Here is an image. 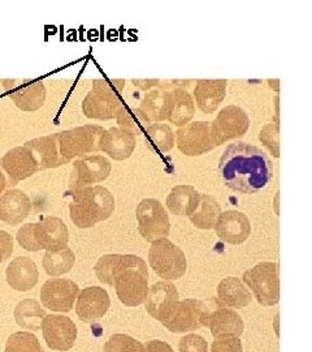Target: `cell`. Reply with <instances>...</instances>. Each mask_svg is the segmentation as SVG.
Instances as JSON below:
<instances>
[{"instance_id": "obj_17", "label": "cell", "mask_w": 312, "mask_h": 352, "mask_svg": "<svg viewBox=\"0 0 312 352\" xmlns=\"http://www.w3.org/2000/svg\"><path fill=\"white\" fill-rule=\"evenodd\" d=\"M111 305L108 292L99 286H91L82 289L77 296L75 314L86 324L98 321L106 315Z\"/></svg>"}, {"instance_id": "obj_45", "label": "cell", "mask_w": 312, "mask_h": 352, "mask_svg": "<svg viewBox=\"0 0 312 352\" xmlns=\"http://www.w3.org/2000/svg\"><path fill=\"white\" fill-rule=\"evenodd\" d=\"M8 188V183H7V176L3 173V170L0 168V195L4 192V189Z\"/></svg>"}, {"instance_id": "obj_41", "label": "cell", "mask_w": 312, "mask_h": 352, "mask_svg": "<svg viewBox=\"0 0 312 352\" xmlns=\"http://www.w3.org/2000/svg\"><path fill=\"white\" fill-rule=\"evenodd\" d=\"M242 342L237 337L217 338L211 346V352H242Z\"/></svg>"}, {"instance_id": "obj_27", "label": "cell", "mask_w": 312, "mask_h": 352, "mask_svg": "<svg viewBox=\"0 0 312 352\" xmlns=\"http://www.w3.org/2000/svg\"><path fill=\"white\" fill-rule=\"evenodd\" d=\"M24 145L33 151V154L36 155L38 164H39V171L56 168V167L62 166L58 142L55 139V133L49 135V136L29 140Z\"/></svg>"}, {"instance_id": "obj_7", "label": "cell", "mask_w": 312, "mask_h": 352, "mask_svg": "<svg viewBox=\"0 0 312 352\" xmlns=\"http://www.w3.org/2000/svg\"><path fill=\"white\" fill-rule=\"evenodd\" d=\"M243 283L263 307H274L280 302V265L277 263L255 265L243 273Z\"/></svg>"}, {"instance_id": "obj_35", "label": "cell", "mask_w": 312, "mask_h": 352, "mask_svg": "<svg viewBox=\"0 0 312 352\" xmlns=\"http://www.w3.org/2000/svg\"><path fill=\"white\" fill-rule=\"evenodd\" d=\"M143 135L147 146L152 151L167 153L175 148L176 133L168 124H151Z\"/></svg>"}, {"instance_id": "obj_16", "label": "cell", "mask_w": 312, "mask_h": 352, "mask_svg": "<svg viewBox=\"0 0 312 352\" xmlns=\"http://www.w3.org/2000/svg\"><path fill=\"white\" fill-rule=\"evenodd\" d=\"M43 338L53 351H68L75 346L77 327L75 322L60 315H47L42 321Z\"/></svg>"}, {"instance_id": "obj_38", "label": "cell", "mask_w": 312, "mask_h": 352, "mask_svg": "<svg viewBox=\"0 0 312 352\" xmlns=\"http://www.w3.org/2000/svg\"><path fill=\"white\" fill-rule=\"evenodd\" d=\"M259 140L271 154L280 158V126L278 123H269L263 126Z\"/></svg>"}, {"instance_id": "obj_24", "label": "cell", "mask_w": 312, "mask_h": 352, "mask_svg": "<svg viewBox=\"0 0 312 352\" xmlns=\"http://www.w3.org/2000/svg\"><path fill=\"white\" fill-rule=\"evenodd\" d=\"M38 267L36 263L25 257H17L12 260L5 269V279L8 286L12 289L20 292H27L37 286Z\"/></svg>"}, {"instance_id": "obj_10", "label": "cell", "mask_w": 312, "mask_h": 352, "mask_svg": "<svg viewBox=\"0 0 312 352\" xmlns=\"http://www.w3.org/2000/svg\"><path fill=\"white\" fill-rule=\"evenodd\" d=\"M111 171L112 164L110 162V160L99 154L77 158L73 162L67 193L104 182L110 176Z\"/></svg>"}, {"instance_id": "obj_4", "label": "cell", "mask_w": 312, "mask_h": 352, "mask_svg": "<svg viewBox=\"0 0 312 352\" xmlns=\"http://www.w3.org/2000/svg\"><path fill=\"white\" fill-rule=\"evenodd\" d=\"M125 80L98 78L93 81V88L82 102V113L88 119L111 120L116 118L123 102Z\"/></svg>"}, {"instance_id": "obj_13", "label": "cell", "mask_w": 312, "mask_h": 352, "mask_svg": "<svg viewBox=\"0 0 312 352\" xmlns=\"http://www.w3.org/2000/svg\"><path fill=\"white\" fill-rule=\"evenodd\" d=\"M80 294V287L72 279L53 278L43 283L40 289L42 304L52 312L68 314Z\"/></svg>"}, {"instance_id": "obj_23", "label": "cell", "mask_w": 312, "mask_h": 352, "mask_svg": "<svg viewBox=\"0 0 312 352\" xmlns=\"http://www.w3.org/2000/svg\"><path fill=\"white\" fill-rule=\"evenodd\" d=\"M207 327L211 330L213 338H225V337H237L243 334L245 325L237 312L224 308L220 302L215 308L207 321Z\"/></svg>"}, {"instance_id": "obj_21", "label": "cell", "mask_w": 312, "mask_h": 352, "mask_svg": "<svg viewBox=\"0 0 312 352\" xmlns=\"http://www.w3.org/2000/svg\"><path fill=\"white\" fill-rule=\"evenodd\" d=\"M178 300L180 295L173 283L156 282L149 289V295L145 305L147 314L159 322H162Z\"/></svg>"}, {"instance_id": "obj_26", "label": "cell", "mask_w": 312, "mask_h": 352, "mask_svg": "<svg viewBox=\"0 0 312 352\" xmlns=\"http://www.w3.org/2000/svg\"><path fill=\"white\" fill-rule=\"evenodd\" d=\"M200 192L191 186H176L167 196V208L177 217H190L200 206Z\"/></svg>"}, {"instance_id": "obj_30", "label": "cell", "mask_w": 312, "mask_h": 352, "mask_svg": "<svg viewBox=\"0 0 312 352\" xmlns=\"http://www.w3.org/2000/svg\"><path fill=\"white\" fill-rule=\"evenodd\" d=\"M172 96V107L168 115V122L175 126H184L193 119L195 113V104L193 101V96L187 89L176 88L171 90Z\"/></svg>"}, {"instance_id": "obj_20", "label": "cell", "mask_w": 312, "mask_h": 352, "mask_svg": "<svg viewBox=\"0 0 312 352\" xmlns=\"http://www.w3.org/2000/svg\"><path fill=\"white\" fill-rule=\"evenodd\" d=\"M100 151L115 161H125L132 157L137 146V138L130 132L112 126L104 129L99 141Z\"/></svg>"}, {"instance_id": "obj_44", "label": "cell", "mask_w": 312, "mask_h": 352, "mask_svg": "<svg viewBox=\"0 0 312 352\" xmlns=\"http://www.w3.org/2000/svg\"><path fill=\"white\" fill-rule=\"evenodd\" d=\"M160 80H133V84L141 89V90H145V91H149L151 88L154 87H158Z\"/></svg>"}, {"instance_id": "obj_12", "label": "cell", "mask_w": 312, "mask_h": 352, "mask_svg": "<svg viewBox=\"0 0 312 352\" xmlns=\"http://www.w3.org/2000/svg\"><path fill=\"white\" fill-rule=\"evenodd\" d=\"M176 133L178 151L187 157H198L216 148L210 122H193L180 126Z\"/></svg>"}, {"instance_id": "obj_3", "label": "cell", "mask_w": 312, "mask_h": 352, "mask_svg": "<svg viewBox=\"0 0 312 352\" xmlns=\"http://www.w3.org/2000/svg\"><path fill=\"white\" fill-rule=\"evenodd\" d=\"M67 195H71V221L75 227L82 230L107 221L115 210L112 193L101 186L84 187Z\"/></svg>"}, {"instance_id": "obj_18", "label": "cell", "mask_w": 312, "mask_h": 352, "mask_svg": "<svg viewBox=\"0 0 312 352\" xmlns=\"http://www.w3.org/2000/svg\"><path fill=\"white\" fill-rule=\"evenodd\" d=\"M216 235L232 245H238L249 239L251 223L246 214L238 210H226L220 214L216 226Z\"/></svg>"}, {"instance_id": "obj_43", "label": "cell", "mask_w": 312, "mask_h": 352, "mask_svg": "<svg viewBox=\"0 0 312 352\" xmlns=\"http://www.w3.org/2000/svg\"><path fill=\"white\" fill-rule=\"evenodd\" d=\"M145 352H175L173 349L163 340H150L145 344Z\"/></svg>"}, {"instance_id": "obj_6", "label": "cell", "mask_w": 312, "mask_h": 352, "mask_svg": "<svg viewBox=\"0 0 312 352\" xmlns=\"http://www.w3.org/2000/svg\"><path fill=\"white\" fill-rule=\"evenodd\" d=\"M103 132V126L86 124L55 133L62 164H68L75 158L99 151V141Z\"/></svg>"}, {"instance_id": "obj_32", "label": "cell", "mask_w": 312, "mask_h": 352, "mask_svg": "<svg viewBox=\"0 0 312 352\" xmlns=\"http://www.w3.org/2000/svg\"><path fill=\"white\" fill-rule=\"evenodd\" d=\"M221 214V206L211 195L200 196V206L191 214L190 222L200 230H213Z\"/></svg>"}, {"instance_id": "obj_1", "label": "cell", "mask_w": 312, "mask_h": 352, "mask_svg": "<svg viewBox=\"0 0 312 352\" xmlns=\"http://www.w3.org/2000/svg\"><path fill=\"white\" fill-rule=\"evenodd\" d=\"M219 174L228 188L252 195L269 183L274 176V164L261 148L237 141L223 151Z\"/></svg>"}, {"instance_id": "obj_37", "label": "cell", "mask_w": 312, "mask_h": 352, "mask_svg": "<svg viewBox=\"0 0 312 352\" xmlns=\"http://www.w3.org/2000/svg\"><path fill=\"white\" fill-rule=\"evenodd\" d=\"M104 352H145V346L139 340L126 334H113L104 343Z\"/></svg>"}, {"instance_id": "obj_25", "label": "cell", "mask_w": 312, "mask_h": 352, "mask_svg": "<svg viewBox=\"0 0 312 352\" xmlns=\"http://www.w3.org/2000/svg\"><path fill=\"white\" fill-rule=\"evenodd\" d=\"M194 98L204 113H211L224 101L226 80H198L194 87Z\"/></svg>"}, {"instance_id": "obj_22", "label": "cell", "mask_w": 312, "mask_h": 352, "mask_svg": "<svg viewBox=\"0 0 312 352\" xmlns=\"http://www.w3.org/2000/svg\"><path fill=\"white\" fill-rule=\"evenodd\" d=\"M32 213V200L20 189H10L0 196V221L17 226Z\"/></svg>"}, {"instance_id": "obj_29", "label": "cell", "mask_w": 312, "mask_h": 352, "mask_svg": "<svg viewBox=\"0 0 312 352\" xmlns=\"http://www.w3.org/2000/svg\"><path fill=\"white\" fill-rule=\"evenodd\" d=\"M139 107L150 118L151 122L159 123L167 120L172 107L171 90L158 88L146 91Z\"/></svg>"}, {"instance_id": "obj_40", "label": "cell", "mask_w": 312, "mask_h": 352, "mask_svg": "<svg viewBox=\"0 0 312 352\" xmlns=\"http://www.w3.org/2000/svg\"><path fill=\"white\" fill-rule=\"evenodd\" d=\"M180 352H208V343L200 334H189L178 342Z\"/></svg>"}, {"instance_id": "obj_36", "label": "cell", "mask_w": 312, "mask_h": 352, "mask_svg": "<svg viewBox=\"0 0 312 352\" xmlns=\"http://www.w3.org/2000/svg\"><path fill=\"white\" fill-rule=\"evenodd\" d=\"M4 352H45L37 337L27 331H17L5 343Z\"/></svg>"}, {"instance_id": "obj_5", "label": "cell", "mask_w": 312, "mask_h": 352, "mask_svg": "<svg viewBox=\"0 0 312 352\" xmlns=\"http://www.w3.org/2000/svg\"><path fill=\"white\" fill-rule=\"evenodd\" d=\"M217 302L219 299H210L208 302L197 299L178 300L160 324L175 334L207 327V321Z\"/></svg>"}, {"instance_id": "obj_39", "label": "cell", "mask_w": 312, "mask_h": 352, "mask_svg": "<svg viewBox=\"0 0 312 352\" xmlns=\"http://www.w3.org/2000/svg\"><path fill=\"white\" fill-rule=\"evenodd\" d=\"M16 239L21 248L27 252H38L42 248L38 244L37 236H36V223H26L17 231Z\"/></svg>"}, {"instance_id": "obj_2", "label": "cell", "mask_w": 312, "mask_h": 352, "mask_svg": "<svg viewBox=\"0 0 312 352\" xmlns=\"http://www.w3.org/2000/svg\"><path fill=\"white\" fill-rule=\"evenodd\" d=\"M101 283L116 289L119 300L126 307H138L149 295V270L143 258L136 254H104L94 266Z\"/></svg>"}, {"instance_id": "obj_11", "label": "cell", "mask_w": 312, "mask_h": 352, "mask_svg": "<svg viewBox=\"0 0 312 352\" xmlns=\"http://www.w3.org/2000/svg\"><path fill=\"white\" fill-rule=\"evenodd\" d=\"M250 126L248 113L239 106H226L211 123V135L216 146L230 140L239 139L246 135Z\"/></svg>"}, {"instance_id": "obj_15", "label": "cell", "mask_w": 312, "mask_h": 352, "mask_svg": "<svg viewBox=\"0 0 312 352\" xmlns=\"http://www.w3.org/2000/svg\"><path fill=\"white\" fill-rule=\"evenodd\" d=\"M3 85L21 111L34 113L45 106L47 90L42 81L4 80Z\"/></svg>"}, {"instance_id": "obj_31", "label": "cell", "mask_w": 312, "mask_h": 352, "mask_svg": "<svg viewBox=\"0 0 312 352\" xmlns=\"http://www.w3.org/2000/svg\"><path fill=\"white\" fill-rule=\"evenodd\" d=\"M115 119L119 124V128L130 132L136 138L138 135L145 133V131L151 126L150 118L141 107L129 106L125 102L116 113Z\"/></svg>"}, {"instance_id": "obj_42", "label": "cell", "mask_w": 312, "mask_h": 352, "mask_svg": "<svg viewBox=\"0 0 312 352\" xmlns=\"http://www.w3.org/2000/svg\"><path fill=\"white\" fill-rule=\"evenodd\" d=\"M13 253V238L10 232L0 230V264L11 258Z\"/></svg>"}, {"instance_id": "obj_33", "label": "cell", "mask_w": 312, "mask_h": 352, "mask_svg": "<svg viewBox=\"0 0 312 352\" xmlns=\"http://www.w3.org/2000/svg\"><path fill=\"white\" fill-rule=\"evenodd\" d=\"M46 311L34 299H25L17 304L14 309V320L19 327L32 331H38L42 327V321L46 317Z\"/></svg>"}, {"instance_id": "obj_34", "label": "cell", "mask_w": 312, "mask_h": 352, "mask_svg": "<svg viewBox=\"0 0 312 352\" xmlns=\"http://www.w3.org/2000/svg\"><path fill=\"white\" fill-rule=\"evenodd\" d=\"M75 256L73 251L67 247L62 251L46 252L42 260V266L50 277H60L69 273L75 266Z\"/></svg>"}, {"instance_id": "obj_14", "label": "cell", "mask_w": 312, "mask_h": 352, "mask_svg": "<svg viewBox=\"0 0 312 352\" xmlns=\"http://www.w3.org/2000/svg\"><path fill=\"white\" fill-rule=\"evenodd\" d=\"M0 168L7 176L8 188H11L20 182L37 174L39 164L33 151L24 145L7 151L0 160Z\"/></svg>"}, {"instance_id": "obj_8", "label": "cell", "mask_w": 312, "mask_h": 352, "mask_svg": "<svg viewBox=\"0 0 312 352\" xmlns=\"http://www.w3.org/2000/svg\"><path fill=\"white\" fill-rule=\"evenodd\" d=\"M149 263L156 276L165 280L180 279L187 273V256L171 240L160 239L151 243Z\"/></svg>"}, {"instance_id": "obj_19", "label": "cell", "mask_w": 312, "mask_h": 352, "mask_svg": "<svg viewBox=\"0 0 312 352\" xmlns=\"http://www.w3.org/2000/svg\"><path fill=\"white\" fill-rule=\"evenodd\" d=\"M38 244L46 252L62 251L68 247V227L58 217H45L36 223Z\"/></svg>"}, {"instance_id": "obj_9", "label": "cell", "mask_w": 312, "mask_h": 352, "mask_svg": "<svg viewBox=\"0 0 312 352\" xmlns=\"http://www.w3.org/2000/svg\"><path fill=\"white\" fill-rule=\"evenodd\" d=\"M138 231L141 236L149 243L156 240L167 239L171 232L169 217L156 199H145L138 204L136 209Z\"/></svg>"}, {"instance_id": "obj_28", "label": "cell", "mask_w": 312, "mask_h": 352, "mask_svg": "<svg viewBox=\"0 0 312 352\" xmlns=\"http://www.w3.org/2000/svg\"><path fill=\"white\" fill-rule=\"evenodd\" d=\"M217 298L223 305L241 309L248 307L252 295L242 279L237 277H228L223 279L217 286Z\"/></svg>"}]
</instances>
